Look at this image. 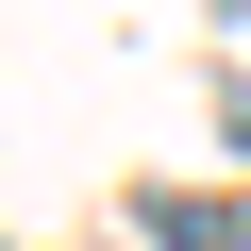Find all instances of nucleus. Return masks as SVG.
Masks as SVG:
<instances>
[{
	"label": "nucleus",
	"instance_id": "obj_1",
	"mask_svg": "<svg viewBox=\"0 0 251 251\" xmlns=\"http://www.w3.org/2000/svg\"><path fill=\"white\" fill-rule=\"evenodd\" d=\"M134 218H151V251H251V218L234 201H184V184H151Z\"/></svg>",
	"mask_w": 251,
	"mask_h": 251
}]
</instances>
